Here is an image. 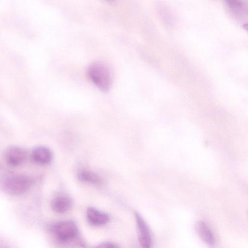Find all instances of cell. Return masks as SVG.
<instances>
[{"mask_svg":"<svg viewBox=\"0 0 248 248\" xmlns=\"http://www.w3.org/2000/svg\"><path fill=\"white\" fill-rule=\"evenodd\" d=\"M33 184L32 179L28 176L18 174H9L1 181L2 189L8 194L19 196L26 193Z\"/></svg>","mask_w":248,"mask_h":248,"instance_id":"obj_1","label":"cell"},{"mask_svg":"<svg viewBox=\"0 0 248 248\" xmlns=\"http://www.w3.org/2000/svg\"><path fill=\"white\" fill-rule=\"evenodd\" d=\"M87 74L92 82L100 90L106 92L111 87L112 78L109 69L100 62L91 64L87 69Z\"/></svg>","mask_w":248,"mask_h":248,"instance_id":"obj_2","label":"cell"},{"mask_svg":"<svg viewBox=\"0 0 248 248\" xmlns=\"http://www.w3.org/2000/svg\"><path fill=\"white\" fill-rule=\"evenodd\" d=\"M53 232L56 238L62 242L73 239L78 233V227L72 221H62L56 223Z\"/></svg>","mask_w":248,"mask_h":248,"instance_id":"obj_3","label":"cell"},{"mask_svg":"<svg viewBox=\"0 0 248 248\" xmlns=\"http://www.w3.org/2000/svg\"><path fill=\"white\" fill-rule=\"evenodd\" d=\"M27 151L20 147L12 146L6 150L5 158L7 164L12 167L20 166L27 159Z\"/></svg>","mask_w":248,"mask_h":248,"instance_id":"obj_4","label":"cell"},{"mask_svg":"<svg viewBox=\"0 0 248 248\" xmlns=\"http://www.w3.org/2000/svg\"><path fill=\"white\" fill-rule=\"evenodd\" d=\"M135 217L139 232V243L143 248H150L152 243V238L148 226L138 212H135Z\"/></svg>","mask_w":248,"mask_h":248,"instance_id":"obj_5","label":"cell"},{"mask_svg":"<svg viewBox=\"0 0 248 248\" xmlns=\"http://www.w3.org/2000/svg\"><path fill=\"white\" fill-rule=\"evenodd\" d=\"M52 156L51 151L48 148L43 146L35 147L31 153L32 161L40 165L49 163L52 159Z\"/></svg>","mask_w":248,"mask_h":248,"instance_id":"obj_6","label":"cell"},{"mask_svg":"<svg viewBox=\"0 0 248 248\" xmlns=\"http://www.w3.org/2000/svg\"><path fill=\"white\" fill-rule=\"evenodd\" d=\"M86 216L88 221L95 226L106 224L109 219L108 214L92 207L88 208Z\"/></svg>","mask_w":248,"mask_h":248,"instance_id":"obj_7","label":"cell"},{"mask_svg":"<svg viewBox=\"0 0 248 248\" xmlns=\"http://www.w3.org/2000/svg\"><path fill=\"white\" fill-rule=\"evenodd\" d=\"M72 201L65 194H59L53 198L51 202L52 209L56 213H63L71 207Z\"/></svg>","mask_w":248,"mask_h":248,"instance_id":"obj_8","label":"cell"},{"mask_svg":"<svg viewBox=\"0 0 248 248\" xmlns=\"http://www.w3.org/2000/svg\"><path fill=\"white\" fill-rule=\"evenodd\" d=\"M195 230L199 237L205 243L210 246L215 245L214 236L209 227L204 221H198L195 224Z\"/></svg>","mask_w":248,"mask_h":248,"instance_id":"obj_9","label":"cell"},{"mask_svg":"<svg viewBox=\"0 0 248 248\" xmlns=\"http://www.w3.org/2000/svg\"><path fill=\"white\" fill-rule=\"evenodd\" d=\"M226 7L236 18H241L247 15V8L241 0H224Z\"/></svg>","mask_w":248,"mask_h":248,"instance_id":"obj_10","label":"cell"},{"mask_svg":"<svg viewBox=\"0 0 248 248\" xmlns=\"http://www.w3.org/2000/svg\"><path fill=\"white\" fill-rule=\"evenodd\" d=\"M78 177L79 180L82 182L91 184L99 185L101 183V178L95 173L87 170H82L80 171Z\"/></svg>","mask_w":248,"mask_h":248,"instance_id":"obj_11","label":"cell"},{"mask_svg":"<svg viewBox=\"0 0 248 248\" xmlns=\"http://www.w3.org/2000/svg\"><path fill=\"white\" fill-rule=\"evenodd\" d=\"M119 246L116 244L110 242L103 243L100 245H98V248H118Z\"/></svg>","mask_w":248,"mask_h":248,"instance_id":"obj_12","label":"cell"},{"mask_svg":"<svg viewBox=\"0 0 248 248\" xmlns=\"http://www.w3.org/2000/svg\"><path fill=\"white\" fill-rule=\"evenodd\" d=\"M104 0L107 1H108V2H113V1H114L115 0Z\"/></svg>","mask_w":248,"mask_h":248,"instance_id":"obj_13","label":"cell"}]
</instances>
